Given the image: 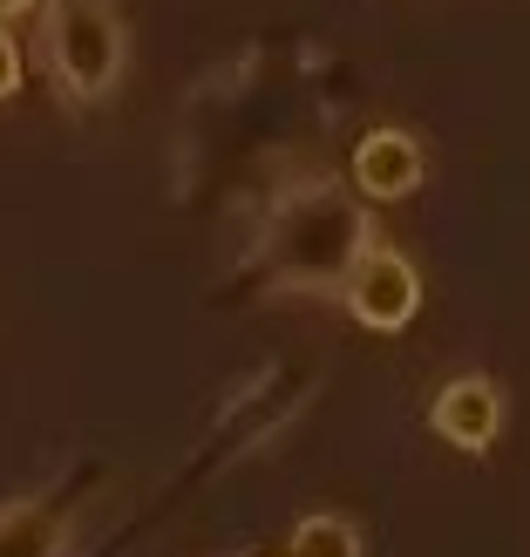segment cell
I'll use <instances>...</instances> for the list:
<instances>
[{
    "label": "cell",
    "mask_w": 530,
    "mask_h": 557,
    "mask_svg": "<svg viewBox=\"0 0 530 557\" xmlns=\"http://www.w3.org/2000/svg\"><path fill=\"white\" fill-rule=\"evenodd\" d=\"M374 245V211L341 177H299L266 205L252 245V272L266 293H320L341 299L354 259Z\"/></svg>",
    "instance_id": "1"
},
{
    "label": "cell",
    "mask_w": 530,
    "mask_h": 557,
    "mask_svg": "<svg viewBox=\"0 0 530 557\" xmlns=\"http://www.w3.org/2000/svg\"><path fill=\"white\" fill-rule=\"evenodd\" d=\"M48 62L69 102H102L123 82L130 27L116 0H54L48 8Z\"/></svg>",
    "instance_id": "2"
},
{
    "label": "cell",
    "mask_w": 530,
    "mask_h": 557,
    "mask_svg": "<svg viewBox=\"0 0 530 557\" xmlns=\"http://www.w3.org/2000/svg\"><path fill=\"white\" fill-rule=\"evenodd\" d=\"M341 306L360 326H374V333H402L415 313H422V272H415L408 252H395V245L374 238L368 252L354 259L347 286H341Z\"/></svg>",
    "instance_id": "3"
},
{
    "label": "cell",
    "mask_w": 530,
    "mask_h": 557,
    "mask_svg": "<svg viewBox=\"0 0 530 557\" xmlns=\"http://www.w3.org/2000/svg\"><path fill=\"white\" fill-rule=\"evenodd\" d=\"M422 177H429L422 136L381 123V129H368L354 144V190L360 198H408V190H422Z\"/></svg>",
    "instance_id": "4"
},
{
    "label": "cell",
    "mask_w": 530,
    "mask_h": 557,
    "mask_svg": "<svg viewBox=\"0 0 530 557\" xmlns=\"http://www.w3.org/2000/svg\"><path fill=\"white\" fill-rule=\"evenodd\" d=\"M429 414H435V435L442 442L483 456L490 442H496V429H504V395H496L490 374H449V381L435 387V408Z\"/></svg>",
    "instance_id": "5"
},
{
    "label": "cell",
    "mask_w": 530,
    "mask_h": 557,
    "mask_svg": "<svg viewBox=\"0 0 530 557\" xmlns=\"http://www.w3.org/2000/svg\"><path fill=\"white\" fill-rule=\"evenodd\" d=\"M69 496L62 490H35L0 504V557H62L69 550Z\"/></svg>",
    "instance_id": "6"
},
{
    "label": "cell",
    "mask_w": 530,
    "mask_h": 557,
    "mask_svg": "<svg viewBox=\"0 0 530 557\" xmlns=\"http://www.w3.org/2000/svg\"><path fill=\"white\" fill-rule=\"evenodd\" d=\"M286 557H360V531L347 517H299L286 537Z\"/></svg>",
    "instance_id": "7"
},
{
    "label": "cell",
    "mask_w": 530,
    "mask_h": 557,
    "mask_svg": "<svg viewBox=\"0 0 530 557\" xmlns=\"http://www.w3.org/2000/svg\"><path fill=\"white\" fill-rule=\"evenodd\" d=\"M14 89H21V41L0 27V102H8Z\"/></svg>",
    "instance_id": "8"
},
{
    "label": "cell",
    "mask_w": 530,
    "mask_h": 557,
    "mask_svg": "<svg viewBox=\"0 0 530 557\" xmlns=\"http://www.w3.org/2000/svg\"><path fill=\"white\" fill-rule=\"evenodd\" d=\"M27 8H35V0H0V27H8L14 14H27Z\"/></svg>",
    "instance_id": "9"
},
{
    "label": "cell",
    "mask_w": 530,
    "mask_h": 557,
    "mask_svg": "<svg viewBox=\"0 0 530 557\" xmlns=\"http://www.w3.org/2000/svg\"><path fill=\"white\" fill-rule=\"evenodd\" d=\"M232 557H245V550H232Z\"/></svg>",
    "instance_id": "10"
},
{
    "label": "cell",
    "mask_w": 530,
    "mask_h": 557,
    "mask_svg": "<svg viewBox=\"0 0 530 557\" xmlns=\"http://www.w3.org/2000/svg\"><path fill=\"white\" fill-rule=\"evenodd\" d=\"M279 557H286V550H279Z\"/></svg>",
    "instance_id": "11"
}]
</instances>
